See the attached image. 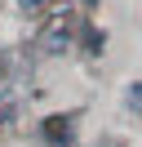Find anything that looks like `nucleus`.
Instances as JSON below:
<instances>
[{
	"instance_id": "obj_1",
	"label": "nucleus",
	"mask_w": 142,
	"mask_h": 147,
	"mask_svg": "<svg viewBox=\"0 0 142 147\" xmlns=\"http://www.w3.org/2000/svg\"><path fill=\"white\" fill-rule=\"evenodd\" d=\"M129 107L142 111V85H133V89H129Z\"/></svg>"
},
{
	"instance_id": "obj_2",
	"label": "nucleus",
	"mask_w": 142,
	"mask_h": 147,
	"mask_svg": "<svg viewBox=\"0 0 142 147\" xmlns=\"http://www.w3.org/2000/svg\"><path fill=\"white\" fill-rule=\"evenodd\" d=\"M9 116H13V102H9V98H0V125H5Z\"/></svg>"
},
{
	"instance_id": "obj_3",
	"label": "nucleus",
	"mask_w": 142,
	"mask_h": 147,
	"mask_svg": "<svg viewBox=\"0 0 142 147\" xmlns=\"http://www.w3.org/2000/svg\"><path fill=\"white\" fill-rule=\"evenodd\" d=\"M22 9H40V5H49V0H18Z\"/></svg>"
},
{
	"instance_id": "obj_4",
	"label": "nucleus",
	"mask_w": 142,
	"mask_h": 147,
	"mask_svg": "<svg viewBox=\"0 0 142 147\" xmlns=\"http://www.w3.org/2000/svg\"><path fill=\"white\" fill-rule=\"evenodd\" d=\"M80 5H89V9H93V5H98V0H80Z\"/></svg>"
}]
</instances>
